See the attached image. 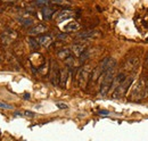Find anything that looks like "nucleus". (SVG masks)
Masks as SVG:
<instances>
[{
    "mask_svg": "<svg viewBox=\"0 0 148 141\" xmlns=\"http://www.w3.org/2000/svg\"><path fill=\"white\" fill-rule=\"evenodd\" d=\"M115 67L116 63L113 58H108L107 66L104 70L101 77H100V86H99V94L105 97L112 89V84L115 77Z\"/></svg>",
    "mask_w": 148,
    "mask_h": 141,
    "instance_id": "1",
    "label": "nucleus"
},
{
    "mask_svg": "<svg viewBox=\"0 0 148 141\" xmlns=\"http://www.w3.org/2000/svg\"><path fill=\"white\" fill-rule=\"evenodd\" d=\"M131 92H130L129 99L131 101H139L145 97L146 93V79L140 77L133 86H131Z\"/></svg>",
    "mask_w": 148,
    "mask_h": 141,
    "instance_id": "2",
    "label": "nucleus"
},
{
    "mask_svg": "<svg viewBox=\"0 0 148 141\" xmlns=\"http://www.w3.org/2000/svg\"><path fill=\"white\" fill-rule=\"evenodd\" d=\"M90 74H91V68L89 65H86L83 67H81L79 72H77V75H76V83L80 88H84L88 86L89 83V79H90Z\"/></svg>",
    "mask_w": 148,
    "mask_h": 141,
    "instance_id": "3",
    "label": "nucleus"
},
{
    "mask_svg": "<svg viewBox=\"0 0 148 141\" xmlns=\"http://www.w3.org/2000/svg\"><path fill=\"white\" fill-rule=\"evenodd\" d=\"M132 83H133V77L132 76H127V79L117 88L113 90V98L119 99V98H122L123 96H125V93L128 92L130 87L132 86Z\"/></svg>",
    "mask_w": 148,
    "mask_h": 141,
    "instance_id": "4",
    "label": "nucleus"
},
{
    "mask_svg": "<svg viewBox=\"0 0 148 141\" xmlns=\"http://www.w3.org/2000/svg\"><path fill=\"white\" fill-rule=\"evenodd\" d=\"M139 64H140V60L138 57H131L129 59H127V62L124 63V70L131 73H136L139 67Z\"/></svg>",
    "mask_w": 148,
    "mask_h": 141,
    "instance_id": "5",
    "label": "nucleus"
},
{
    "mask_svg": "<svg viewBox=\"0 0 148 141\" xmlns=\"http://www.w3.org/2000/svg\"><path fill=\"white\" fill-rule=\"evenodd\" d=\"M59 72H60V70H58L57 64L54 62L51 65V70H50V80H51V83L54 86L59 84Z\"/></svg>",
    "mask_w": 148,
    "mask_h": 141,
    "instance_id": "6",
    "label": "nucleus"
},
{
    "mask_svg": "<svg viewBox=\"0 0 148 141\" xmlns=\"http://www.w3.org/2000/svg\"><path fill=\"white\" fill-rule=\"evenodd\" d=\"M37 41L40 46L47 48V47H49V46L53 43V36H51V35H48V34H42L38 38Z\"/></svg>",
    "mask_w": 148,
    "mask_h": 141,
    "instance_id": "7",
    "label": "nucleus"
},
{
    "mask_svg": "<svg viewBox=\"0 0 148 141\" xmlns=\"http://www.w3.org/2000/svg\"><path fill=\"white\" fill-rule=\"evenodd\" d=\"M46 31H47V26H46V25H43V24H38V25L31 27V29L29 30V34L40 35V34H43Z\"/></svg>",
    "mask_w": 148,
    "mask_h": 141,
    "instance_id": "8",
    "label": "nucleus"
},
{
    "mask_svg": "<svg viewBox=\"0 0 148 141\" xmlns=\"http://www.w3.org/2000/svg\"><path fill=\"white\" fill-rule=\"evenodd\" d=\"M69 70L67 68H62L59 72V84L62 88H65L66 87V83H67V80H69Z\"/></svg>",
    "mask_w": 148,
    "mask_h": 141,
    "instance_id": "9",
    "label": "nucleus"
},
{
    "mask_svg": "<svg viewBox=\"0 0 148 141\" xmlns=\"http://www.w3.org/2000/svg\"><path fill=\"white\" fill-rule=\"evenodd\" d=\"M72 16H73V12L65 9V10H62L60 13H58V15H57V17H56V21H57L58 23H60V22H64V21L71 18Z\"/></svg>",
    "mask_w": 148,
    "mask_h": 141,
    "instance_id": "10",
    "label": "nucleus"
},
{
    "mask_svg": "<svg viewBox=\"0 0 148 141\" xmlns=\"http://www.w3.org/2000/svg\"><path fill=\"white\" fill-rule=\"evenodd\" d=\"M99 35V32L98 31H84V32H81L77 34V38L79 39H82V40H88V39H92V38H96Z\"/></svg>",
    "mask_w": 148,
    "mask_h": 141,
    "instance_id": "11",
    "label": "nucleus"
},
{
    "mask_svg": "<svg viewBox=\"0 0 148 141\" xmlns=\"http://www.w3.org/2000/svg\"><path fill=\"white\" fill-rule=\"evenodd\" d=\"M125 79H127V74H125V73H123V72L119 73V74L116 75V77H114V81H113V84H112V89L115 90Z\"/></svg>",
    "mask_w": 148,
    "mask_h": 141,
    "instance_id": "12",
    "label": "nucleus"
},
{
    "mask_svg": "<svg viewBox=\"0 0 148 141\" xmlns=\"http://www.w3.org/2000/svg\"><path fill=\"white\" fill-rule=\"evenodd\" d=\"M71 51H72L76 57H80L82 53L86 51V44H83V43H75V44H73Z\"/></svg>",
    "mask_w": 148,
    "mask_h": 141,
    "instance_id": "13",
    "label": "nucleus"
},
{
    "mask_svg": "<svg viewBox=\"0 0 148 141\" xmlns=\"http://www.w3.org/2000/svg\"><path fill=\"white\" fill-rule=\"evenodd\" d=\"M80 29V25L76 23V22H70V23H67L65 26H64V30L66 31V32H75V31H77Z\"/></svg>",
    "mask_w": 148,
    "mask_h": 141,
    "instance_id": "14",
    "label": "nucleus"
},
{
    "mask_svg": "<svg viewBox=\"0 0 148 141\" xmlns=\"http://www.w3.org/2000/svg\"><path fill=\"white\" fill-rule=\"evenodd\" d=\"M15 38H16V33H15L14 31L3 32V34H2V40H3L6 43H10Z\"/></svg>",
    "mask_w": 148,
    "mask_h": 141,
    "instance_id": "15",
    "label": "nucleus"
},
{
    "mask_svg": "<svg viewBox=\"0 0 148 141\" xmlns=\"http://www.w3.org/2000/svg\"><path fill=\"white\" fill-rule=\"evenodd\" d=\"M57 57L59 59H63V60H66L69 57H71V49H67V48H64V49H60L58 53H57Z\"/></svg>",
    "mask_w": 148,
    "mask_h": 141,
    "instance_id": "16",
    "label": "nucleus"
},
{
    "mask_svg": "<svg viewBox=\"0 0 148 141\" xmlns=\"http://www.w3.org/2000/svg\"><path fill=\"white\" fill-rule=\"evenodd\" d=\"M53 14H54V9L53 8H49V7H45L42 9V16L45 19H49V18L53 17Z\"/></svg>",
    "mask_w": 148,
    "mask_h": 141,
    "instance_id": "17",
    "label": "nucleus"
},
{
    "mask_svg": "<svg viewBox=\"0 0 148 141\" xmlns=\"http://www.w3.org/2000/svg\"><path fill=\"white\" fill-rule=\"evenodd\" d=\"M21 23H22V25L23 26H30V25H32L33 24V19L32 18H30V17H22L21 19Z\"/></svg>",
    "mask_w": 148,
    "mask_h": 141,
    "instance_id": "18",
    "label": "nucleus"
},
{
    "mask_svg": "<svg viewBox=\"0 0 148 141\" xmlns=\"http://www.w3.org/2000/svg\"><path fill=\"white\" fill-rule=\"evenodd\" d=\"M30 46H31V49L32 50H38L40 44L38 43V41L36 39H30Z\"/></svg>",
    "mask_w": 148,
    "mask_h": 141,
    "instance_id": "19",
    "label": "nucleus"
},
{
    "mask_svg": "<svg viewBox=\"0 0 148 141\" xmlns=\"http://www.w3.org/2000/svg\"><path fill=\"white\" fill-rule=\"evenodd\" d=\"M49 1L50 0H34V3L36 6H39V7H46Z\"/></svg>",
    "mask_w": 148,
    "mask_h": 141,
    "instance_id": "20",
    "label": "nucleus"
},
{
    "mask_svg": "<svg viewBox=\"0 0 148 141\" xmlns=\"http://www.w3.org/2000/svg\"><path fill=\"white\" fill-rule=\"evenodd\" d=\"M0 108H3V109H13V106L8 105L6 103H1L0 101Z\"/></svg>",
    "mask_w": 148,
    "mask_h": 141,
    "instance_id": "21",
    "label": "nucleus"
},
{
    "mask_svg": "<svg viewBox=\"0 0 148 141\" xmlns=\"http://www.w3.org/2000/svg\"><path fill=\"white\" fill-rule=\"evenodd\" d=\"M144 67H145V70H148V51L145 56V59H144Z\"/></svg>",
    "mask_w": 148,
    "mask_h": 141,
    "instance_id": "22",
    "label": "nucleus"
},
{
    "mask_svg": "<svg viewBox=\"0 0 148 141\" xmlns=\"http://www.w3.org/2000/svg\"><path fill=\"white\" fill-rule=\"evenodd\" d=\"M57 106H58L59 108H66V106H64V104H57Z\"/></svg>",
    "mask_w": 148,
    "mask_h": 141,
    "instance_id": "23",
    "label": "nucleus"
},
{
    "mask_svg": "<svg viewBox=\"0 0 148 141\" xmlns=\"http://www.w3.org/2000/svg\"><path fill=\"white\" fill-rule=\"evenodd\" d=\"M1 1H3V2H14L16 0H1Z\"/></svg>",
    "mask_w": 148,
    "mask_h": 141,
    "instance_id": "24",
    "label": "nucleus"
}]
</instances>
